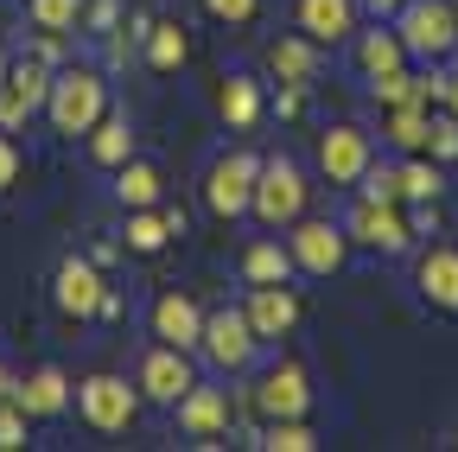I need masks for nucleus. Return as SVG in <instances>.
Segmentation results:
<instances>
[{"label":"nucleus","instance_id":"f257e3e1","mask_svg":"<svg viewBox=\"0 0 458 452\" xmlns=\"http://www.w3.org/2000/svg\"><path fill=\"white\" fill-rule=\"evenodd\" d=\"M45 115L57 134H89L108 115V83L96 64H71V71H51V96H45Z\"/></svg>","mask_w":458,"mask_h":452},{"label":"nucleus","instance_id":"f03ea898","mask_svg":"<svg viewBox=\"0 0 458 452\" xmlns=\"http://www.w3.org/2000/svg\"><path fill=\"white\" fill-rule=\"evenodd\" d=\"M255 173H261V159L255 153H242V147H223L210 166H204V210L210 217H223V223H236V217H249V204H255Z\"/></svg>","mask_w":458,"mask_h":452},{"label":"nucleus","instance_id":"7ed1b4c3","mask_svg":"<svg viewBox=\"0 0 458 452\" xmlns=\"http://www.w3.org/2000/svg\"><path fill=\"white\" fill-rule=\"evenodd\" d=\"M198 351L210 357V370L242 376V370L255 363V351H261V337H255V325H249V312H242V306H216V312H204Z\"/></svg>","mask_w":458,"mask_h":452},{"label":"nucleus","instance_id":"20e7f679","mask_svg":"<svg viewBox=\"0 0 458 452\" xmlns=\"http://www.w3.org/2000/svg\"><path fill=\"white\" fill-rule=\"evenodd\" d=\"M77 414H83V427H96V433H128L134 414H140V388H134L128 376L96 370V376L77 382Z\"/></svg>","mask_w":458,"mask_h":452},{"label":"nucleus","instance_id":"39448f33","mask_svg":"<svg viewBox=\"0 0 458 452\" xmlns=\"http://www.w3.org/2000/svg\"><path fill=\"white\" fill-rule=\"evenodd\" d=\"M306 173L293 159H261V173H255V223H267V230H286L293 217H306Z\"/></svg>","mask_w":458,"mask_h":452},{"label":"nucleus","instance_id":"423d86ee","mask_svg":"<svg viewBox=\"0 0 458 452\" xmlns=\"http://www.w3.org/2000/svg\"><path fill=\"white\" fill-rule=\"evenodd\" d=\"M394 32L408 45V58H445L458 45V7L452 0H408L394 13Z\"/></svg>","mask_w":458,"mask_h":452},{"label":"nucleus","instance_id":"0eeeda50","mask_svg":"<svg viewBox=\"0 0 458 452\" xmlns=\"http://www.w3.org/2000/svg\"><path fill=\"white\" fill-rule=\"evenodd\" d=\"M249 408L261 421H293L312 408V376L300 363H267L255 382H249Z\"/></svg>","mask_w":458,"mask_h":452},{"label":"nucleus","instance_id":"6e6552de","mask_svg":"<svg viewBox=\"0 0 458 452\" xmlns=\"http://www.w3.org/2000/svg\"><path fill=\"white\" fill-rule=\"evenodd\" d=\"M198 382L191 370V351L179 345H147L140 351V370H134V388H140V402H159V408H179V395Z\"/></svg>","mask_w":458,"mask_h":452},{"label":"nucleus","instance_id":"1a4fd4ad","mask_svg":"<svg viewBox=\"0 0 458 452\" xmlns=\"http://www.w3.org/2000/svg\"><path fill=\"white\" fill-rule=\"evenodd\" d=\"M286 249H293V268L300 274H337L344 268V249H351V236H344V223H325V217H293L286 223Z\"/></svg>","mask_w":458,"mask_h":452},{"label":"nucleus","instance_id":"9d476101","mask_svg":"<svg viewBox=\"0 0 458 452\" xmlns=\"http://www.w3.org/2000/svg\"><path fill=\"white\" fill-rule=\"evenodd\" d=\"M344 236H357V243H369L382 255H401L414 243V223L401 217V204H388V198H357L351 217H344Z\"/></svg>","mask_w":458,"mask_h":452},{"label":"nucleus","instance_id":"9b49d317","mask_svg":"<svg viewBox=\"0 0 458 452\" xmlns=\"http://www.w3.org/2000/svg\"><path fill=\"white\" fill-rule=\"evenodd\" d=\"M45 96H51V64H38V58L7 64V77H0V134H13L20 122H32L45 108Z\"/></svg>","mask_w":458,"mask_h":452},{"label":"nucleus","instance_id":"f8f14e48","mask_svg":"<svg viewBox=\"0 0 458 452\" xmlns=\"http://www.w3.org/2000/svg\"><path fill=\"white\" fill-rule=\"evenodd\" d=\"M369 159H376V147H369V134L351 128V122H337V128L318 134V173H325L331 185H363Z\"/></svg>","mask_w":458,"mask_h":452},{"label":"nucleus","instance_id":"ddd939ff","mask_svg":"<svg viewBox=\"0 0 458 452\" xmlns=\"http://www.w3.org/2000/svg\"><path fill=\"white\" fill-rule=\"evenodd\" d=\"M229 421H236V408H229V395H223V388L191 382V388L179 395V433H185V439L210 446V439H223V433H229Z\"/></svg>","mask_w":458,"mask_h":452},{"label":"nucleus","instance_id":"4468645a","mask_svg":"<svg viewBox=\"0 0 458 452\" xmlns=\"http://www.w3.org/2000/svg\"><path fill=\"white\" fill-rule=\"evenodd\" d=\"M242 312H249V325H255V337L267 345V337H286L300 325V294L286 287V280H267V287H249V300H242Z\"/></svg>","mask_w":458,"mask_h":452},{"label":"nucleus","instance_id":"2eb2a0df","mask_svg":"<svg viewBox=\"0 0 458 452\" xmlns=\"http://www.w3.org/2000/svg\"><path fill=\"white\" fill-rule=\"evenodd\" d=\"M216 115H223V128H229V134H255V128H261V115H267L261 83H255L249 71H229V77L216 83Z\"/></svg>","mask_w":458,"mask_h":452},{"label":"nucleus","instance_id":"dca6fc26","mask_svg":"<svg viewBox=\"0 0 458 452\" xmlns=\"http://www.w3.org/2000/svg\"><path fill=\"white\" fill-rule=\"evenodd\" d=\"M293 26L312 45H344L357 38V0H293Z\"/></svg>","mask_w":458,"mask_h":452},{"label":"nucleus","instance_id":"f3484780","mask_svg":"<svg viewBox=\"0 0 458 452\" xmlns=\"http://www.w3.org/2000/svg\"><path fill=\"white\" fill-rule=\"evenodd\" d=\"M57 312H71V319H89V312H102V274H96V261H83V255H71V261H57Z\"/></svg>","mask_w":458,"mask_h":452},{"label":"nucleus","instance_id":"a211bd4d","mask_svg":"<svg viewBox=\"0 0 458 452\" xmlns=\"http://www.w3.org/2000/svg\"><path fill=\"white\" fill-rule=\"evenodd\" d=\"M198 331H204V306L191 294H159L153 300V337H159V345L198 351Z\"/></svg>","mask_w":458,"mask_h":452},{"label":"nucleus","instance_id":"6ab92c4d","mask_svg":"<svg viewBox=\"0 0 458 452\" xmlns=\"http://www.w3.org/2000/svg\"><path fill=\"white\" fill-rule=\"evenodd\" d=\"M414 287H420V300H427V306L458 312V249L433 243V249L414 261Z\"/></svg>","mask_w":458,"mask_h":452},{"label":"nucleus","instance_id":"aec40b11","mask_svg":"<svg viewBox=\"0 0 458 452\" xmlns=\"http://www.w3.org/2000/svg\"><path fill=\"white\" fill-rule=\"evenodd\" d=\"M261 64H267L274 83H300V90H306V83L318 77V45H312L306 32H280V38L261 51Z\"/></svg>","mask_w":458,"mask_h":452},{"label":"nucleus","instance_id":"412c9836","mask_svg":"<svg viewBox=\"0 0 458 452\" xmlns=\"http://www.w3.org/2000/svg\"><path fill=\"white\" fill-rule=\"evenodd\" d=\"M13 402L26 408V421H51V414H64L77 395H71V376H64V370L45 363V370H32V376L13 388Z\"/></svg>","mask_w":458,"mask_h":452},{"label":"nucleus","instance_id":"4be33fe9","mask_svg":"<svg viewBox=\"0 0 458 452\" xmlns=\"http://www.w3.org/2000/svg\"><path fill=\"white\" fill-rule=\"evenodd\" d=\"M114 198H122L128 210H147V204L165 198V173L153 159H122V166H114Z\"/></svg>","mask_w":458,"mask_h":452},{"label":"nucleus","instance_id":"5701e85b","mask_svg":"<svg viewBox=\"0 0 458 452\" xmlns=\"http://www.w3.org/2000/svg\"><path fill=\"white\" fill-rule=\"evenodd\" d=\"M382 141L401 147V153H427V141H433V108H420V102L388 108V115H382Z\"/></svg>","mask_w":458,"mask_h":452},{"label":"nucleus","instance_id":"b1692460","mask_svg":"<svg viewBox=\"0 0 458 452\" xmlns=\"http://www.w3.org/2000/svg\"><path fill=\"white\" fill-rule=\"evenodd\" d=\"M408 64V45H401V32H363L357 38V71L376 83V77H388V71H401Z\"/></svg>","mask_w":458,"mask_h":452},{"label":"nucleus","instance_id":"393cba45","mask_svg":"<svg viewBox=\"0 0 458 452\" xmlns=\"http://www.w3.org/2000/svg\"><path fill=\"white\" fill-rule=\"evenodd\" d=\"M185 58H191L185 26H179V20H153V26H147V64H153V71H179Z\"/></svg>","mask_w":458,"mask_h":452},{"label":"nucleus","instance_id":"a878e982","mask_svg":"<svg viewBox=\"0 0 458 452\" xmlns=\"http://www.w3.org/2000/svg\"><path fill=\"white\" fill-rule=\"evenodd\" d=\"M89 159H96V166L134 159V128H128V115H102V122L89 128Z\"/></svg>","mask_w":458,"mask_h":452},{"label":"nucleus","instance_id":"bb28decb","mask_svg":"<svg viewBox=\"0 0 458 452\" xmlns=\"http://www.w3.org/2000/svg\"><path fill=\"white\" fill-rule=\"evenodd\" d=\"M293 274V249L286 243H249L242 249V280L249 287H267V280H286Z\"/></svg>","mask_w":458,"mask_h":452},{"label":"nucleus","instance_id":"cd10ccee","mask_svg":"<svg viewBox=\"0 0 458 452\" xmlns=\"http://www.w3.org/2000/svg\"><path fill=\"white\" fill-rule=\"evenodd\" d=\"M165 243H172V223H165V210H159V204L128 210V249H134V255H159Z\"/></svg>","mask_w":458,"mask_h":452},{"label":"nucleus","instance_id":"c85d7f7f","mask_svg":"<svg viewBox=\"0 0 458 452\" xmlns=\"http://www.w3.org/2000/svg\"><path fill=\"white\" fill-rule=\"evenodd\" d=\"M255 446H261V452H312L318 433L306 427V414H293V421H267V433H261Z\"/></svg>","mask_w":458,"mask_h":452},{"label":"nucleus","instance_id":"c756f323","mask_svg":"<svg viewBox=\"0 0 458 452\" xmlns=\"http://www.w3.org/2000/svg\"><path fill=\"white\" fill-rule=\"evenodd\" d=\"M26 20L38 32H71L83 20V0H26Z\"/></svg>","mask_w":458,"mask_h":452},{"label":"nucleus","instance_id":"7c9ffc66","mask_svg":"<svg viewBox=\"0 0 458 452\" xmlns=\"http://www.w3.org/2000/svg\"><path fill=\"white\" fill-rule=\"evenodd\" d=\"M433 198H439V166L401 159V204H433Z\"/></svg>","mask_w":458,"mask_h":452},{"label":"nucleus","instance_id":"2f4dec72","mask_svg":"<svg viewBox=\"0 0 458 452\" xmlns=\"http://www.w3.org/2000/svg\"><path fill=\"white\" fill-rule=\"evenodd\" d=\"M363 198H388V204H401V166H376V159H369Z\"/></svg>","mask_w":458,"mask_h":452},{"label":"nucleus","instance_id":"473e14b6","mask_svg":"<svg viewBox=\"0 0 458 452\" xmlns=\"http://www.w3.org/2000/svg\"><path fill=\"white\" fill-rule=\"evenodd\" d=\"M26 446V408L13 402V395H0V452Z\"/></svg>","mask_w":458,"mask_h":452},{"label":"nucleus","instance_id":"72a5a7b5","mask_svg":"<svg viewBox=\"0 0 458 452\" xmlns=\"http://www.w3.org/2000/svg\"><path fill=\"white\" fill-rule=\"evenodd\" d=\"M204 13L223 20V26H249V20L261 13V0H204Z\"/></svg>","mask_w":458,"mask_h":452},{"label":"nucleus","instance_id":"f704fd0d","mask_svg":"<svg viewBox=\"0 0 458 452\" xmlns=\"http://www.w3.org/2000/svg\"><path fill=\"white\" fill-rule=\"evenodd\" d=\"M427 153L458 159V115H433V141H427Z\"/></svg>","mask_w":458,"mask_h":452},{"label":"nucleus","instance_id":"c9c22d12","mask_svg":"<svg viewBox=\"0 0 458 452\" xmlns=\"http://www.w3.org/2000/svg\"><path fill=\"white\" fill-rule=\"evenodd\" d=\"M13 179H20V147L13 134H0V192H13Z\"/></svg>","mask_w":458,"mask_h":452},{"label":"nucleus","instance_id":"e433bc0d","mask_svg":"<svg viewBox=\"0 0 458 452\" xmlns=\"http://www.w3.org/2000/svg\"><path fill=\"white\" fill-rule=\"evenodd\" d=\"M32 58L38 64H57V58H64V32H38L32 38Z\"/></svg>","mask_w":458,"mask_h":452},{"label":"nucleus","instance_id":"4c0bfd02","mask_svg":"<svg viewBox=\"0 0 458 452\" xmlns=\"http://www.w3.org/2000/svg\"><path fill=\"white\" fill-rule=\"evenodd\" d=\"M363 7H369V13H401L408 0H363Z\"/></svg>","mask_w":458,"mask_h":452},{"label":"nucleus","instance_id":"58836bf2","mask_svg":"<svg viewBox=\"0 0 458 452\" xmlns=\"http://www.w3.org/2000/svg\"><path fill=\"white\" fill-rule=\"evenodd\" d=\"M445 108H452V115H458V71L445 77Z\"/></svg>","mask_w":458,"mask_h":452},{"label":"nucleus","instance_id":"ea45409f","mask_svg":"<svg viewBox=\"0 0 458 452\" xmlns=\"http://www.w3.org/2000/svg\"><path fill=\"white\" fill-rule=\"evenodd\" d=\"M13 388H20V382H13V376H0V395H13Z\"/></svg>","mask_w":458,"mask_h":452},{"label":"nucleus","instance_id":"a19ab883","mask_svg":"<svg viewBox=\"0 0 458 452\" xmlns=\"http://www.w3.org/2000/svg\"><path fill=\"white\" fill-rule=\"evenodd\" d=\"M0 77H7V51H0Z\"/></svg>","mask_w":458,"mask_h":452},{"label":"nucleus","instance_id":"79ce46f5","mask_svg":"<svg viewBox=\"0 0 458 452\" xmlns=\"http://www.w3.org/2000/svg\"><path fill=\"white\" fill-rule=\"evenodd\" d=\"M452 7H458V0H452Z\"/></svg>","mask_w":458,"mask_h":452},{"label":"nucleus","instance_id":"37998d69","mask_svg":"<svg viewBox=\"0 0 458 452\" xmlns=\"http://www.w3.org/2000/svg\"><path fill=\"white\" fill-rule=\"evenodd\" d=\"M452 446H458V439H452Z\"/></svg>","mask_w":458,"mask_h":452}]
</instances>
